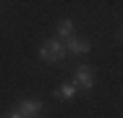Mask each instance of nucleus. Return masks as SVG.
Listing matches in <instances>:
<instances>
[{
  "label": "nucleus",
  "instance_id": "obj_2",
  "mask_svg": "<svg viewBox=\"0 0 123 118\" xmlns=\"http://www.w3.org/2000/svg\"><path fill=\"white\" fill-rule=\"evenodd\" d=\"M74 84H76V89H84V92H89V89L94 87L92 68H89V66H81V68L76 71V76H74Z\"/></svg>",
  "mask_w": 123,
  "mask_h": 118
},
{
  "label": "nucleus",
  "instance_id": "obj_6",
  "mask_svg": "<svg viewBox=\"0 0 123 118\" xmlns=\"http://www.w3.org/2000/svg\"><path fill=\"white\" fill-rule=\"evenodd\" d=\"M76 92H79L76 84H60V87L55 89V97H58V100H71Z\"/></svg>",
  "mask_w": 123,
  "mask_h": 118
},
{
  "label": "nucleus",
  "instance_id": "obj_7",
  "mask_svg": "<svg viewBox=\"0 0 123 118\" xmlns=\"http://www.w3.org/2000/svg\"><path fill=\"white\" fill-rule=\"evenodd\" d=\"M11 118H21V116H18V113H13V116H11Z\"/></svg>",
  "mask_w": 123,
  "mask_h": 118
},
{
  "label": "nucleus",
  "instance_id": "obj_4",
  "mask_svg": "<svg viewBox=\"0 0 123 118\" xmlns=\"http://www.w3.org/2000/svg\"><path fill=\"white\" fill-rule=\"evenodd\" d=\"M66 50H68L71 55H86L92 47H89L86 39H76V37H74V39H68V42H66Z\"/></svg>",
  "mask_w": 123,
  "mask_h": 118
},
{
  "label": "nucleus",
  "instance_id": "obj_5",
  "mask_svg": "<svg viewBox=\"0 0 123 118\" xmlns=\"http://www.w3.org/2000/svg\"><path fill=\"white\" fill-rule=\"evenodd\" d=\"M58 39H74V21L71 19H63V21L58 24Z\"/></svg>",
  "mask_w": 123,
  "mask_h": 118
},
{
  "label": "nucleus",
  "instance_id": "obj_3",
  "mask_svg": "<svg viewBox=\"0 0 123 118\" xmlns=\"http://www.w3.org/2000/svg\"><path fill=\"white\" fill-rule=\"evenodd\" d=\"M16 110H18V116H21V118H24V116L31 118V116H37V113L42 110V102H37V100H24V102H18Z\"/></svg>",
  "mask_w": 123,
  "mask_h": 118
},
{
  "label": "nucleus",
  "instance_id": "obj_1",
  "mask_svg": "<svg viewBox=\"0 0 123 118\" xmlns=\"http://www.w3.org/2000/svg\"><path fill=\"white\" fill-rule=\"evenodd\" d=\"M66 55H68V50H66V42H60V39H47L45 45L39 47V58L45 63H58Z\"/></svg>",
  "mask_w": 123,
  "mask_h": 118
}]
</instances>
